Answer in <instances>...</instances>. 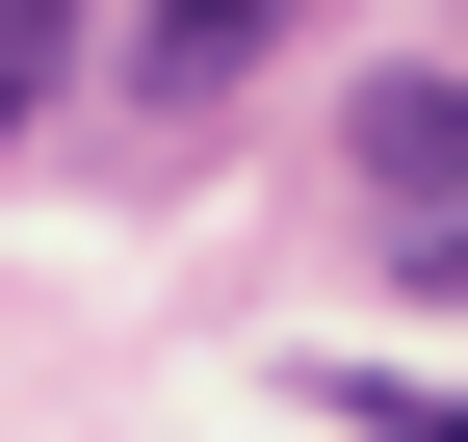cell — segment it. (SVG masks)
I'll return each instance as SVG.
<instances>
[{"label": "cell", "instance_id": "cell-1", "mask_svg": "<svg viewBox=\"0 0 468 442\" xmlns=\"http://www.w3.org/2000/svg\"><path fill=\"white\" fill-rule=\"evenodd\" d=\"M365 183L442 235V208H468V79H390V104H365Z\"/></svg>", "mask_w": 468, "mask_h": 442}, {"label": "cell", "instance_id": "cell-2", "mask_svg": "<svg viewBox=\"0 0 468 442\" xmlns=\"http://www.w3.org/2000/svg\"><path fill=\"white\" fill-rule=\"evenodd\" d=\"M234 52H286V0H156V26H131V79H156V104H208Z\"/></svg>", "mask_w": 468, "mask_h": 442}, {"label": "cell", "instance_id": "cell-3", "mask_svg": "<svg viewBox=\"0 0 468 442\" xmlns=\"http://www.w3.org/2000/svg\"><path fill=\"white\" fill-rule=\"evenodd\" d=\"M52 52H79V0H0V104H52Z\"/></svg>", "mask_w": 468, "mask_h": 442}, {"label": "cell", "instance_id": "cell-4", "mask_svg": "<svg viewBox=\"0 0 468 442\" xmlns=\"http://www.w3.org/2000/svg\"><path fill=\"white\" fill-rule=\"evenodd\" d=\"M442 287H468V208H442Z\"/></svg>", "mask_w": 468, "mask_h": 442}, {"label": "cell", "instance_id": "cell-5", "mask_svg": "<svg viewBox=\"0 0 468 442\" xmlns=\"http://www.w3.org/2000/svg\"><path fill=\"white\" fill-rule=\"evenodd\" d=\"M0 131H27V104H0Z\"/></svg>", "mask_w": 468, "mask_h": 442}]
</instances>
